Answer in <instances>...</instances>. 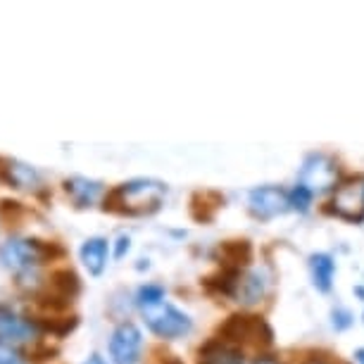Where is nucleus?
<instances>
[{"label":"nucleus","mask_w":364,"mask_h":364,"mask_svg":"<svg viewBox=\"0 0 364 364\" xmlns=\"http://www.w3.org/2000/svg\"><path fill=\"white\" fill-rule=\"evenodd\" d=\"M63 186H65V193L70 196V200L74 203V208H79V210L91 208L102 193V183L93 181V178H86V176H70V178H65Z\"/></svg>","instance_id":"obj_8"},{"label":"nucleus","mask_w":364,"mask_h":364,"mask_svg":"<svg viewBox=\"0 0 364 364\" xmlns=\"http://www.w3.org/2000/svg\"><path fill=\"white\" fill-rule=\"evenodd\" d=\"M200 364H243V355L224 343H208L198 355Z\"/></svg>","instance_id":"obj_14"},{"label":"nucleus","mask_w":364,"mask_h":364,"mask_svg":"<svg viewBox=\"0 0 364 364\" xmlns=\"http://www.w3.org/2000/svg\"><path fill=\"white\" fill-rule=\"evenodd\" d=\"M60 350L50 346V343H46V341H33L29 348L24 350V360H29V362H46V360H55L58 357Z\"/></svg>","instance_id":"obj_17"},{"label":"nucleus","mask_w":364,"mask_h":364,"mask_svg":"<svg viewBox=\"0 0 364 364\" xmlns=\"http://www.w3.org/2000/svg\"><path fill=\"white\" fill-rule=\"evenodd\" d=\"M48 293L58 295L67 302H72L77 295L81 293V279L79 274L70 269V267H63V269H55L48 279Z\"/></svg>","instance_id":"obj_11"},{"label":"nucleus","mask_w":364,"mask_h":364,"mask_svg":"<svg viewBox=\"0 0 364 364\" xmlns=\"http://www.w3.org/2000/svg\"><path fill=\"white\" fill-rule=\"evenodd\" d=\"M143 317H146V324L148 328L153 331L155 336L160 338H167V341H174V338H181V336L191 333V324L188 314L178 312L174 305L169 302H157V305H150V307H143Z\"/></svg>","instance_id":"obj_3"},{"label":"nucleus","mask_w":364,"mask_h":364,"mask_svg":"<svg viewBox=\"0 0 364 364\" xmlns=\"http://www.w3.org/2000/svg\"><path fill=\"white\" fill-rule=\"evenodd\" d=\"M167 193V186L155 178H134L122 186H114L107 191L105 200H102V210L112 212V215H153L160 210L162 196Z\"/></svg>","instance_id":"obj_1"},{"label":"nucleus","mask_w":364,"mask_h":364,"mask_svg":"<svg viewBox=\"0 0 364 364\" xmlns=\"http://www.w3.org/2000/svg\"><path fill=\"white\" fill-rule=\"evenodd\" d=\"M355 360L360 362V364H364V348H362V350H357V353H355Z\"/></svg>","instance_id":"obj_25"},{"label":"nucleus","mask_w":364,"mask_h":364,"mask_svg":"<svg viewBox=\"0 0 364 364\" xmlns=\"http://www.w3.org/2000/svg\"><path fill=\"white\" fill-rule=\"evenodd\" d=\"M0 183L8 188H19L17 176H15V160L0 155Z\"/></svg>","instance_id":"obj_20"},{"label":"nucleus","mask_w":364,"mask_h":364,"mask_svg":"<svg viewBox=\"0 0 364 364\" xmlns=\"http://www.w3.org/2000/svg\"><path fill=\"white\" fill-rule=\"evenodd\" d=\"M33 326L38 328V333H53L58 336V338H65V336H70L74 328L79 326V317H41V319H31Z\"/></svg>","instance_id":"obj_15"},{"label":"nucleus","mask_w":364,"mask_h":364,"mask_svg":"<svg viewBox=\"0 0 364 364\" xmlns=\"http://www.w3.org/2000/svg\"><path fill=\"white\" fill-rule=\"evenodd\" d=\"M350 324H353V317H350V312H348V310L333 312V326H336V328H348Z\"/></svg>","instance_id":"obj_23"},{"label":"nucleus","mask_w":364,"mask_h":364,"mask_svg":"<svg viewBox=\"0 0 364 364\" xmlns=\"http://www.w3.org/2000/svg\"><path fill=\"white\" fill-rule=\"evenodd\" d=\"M132 248V238L129 236H119L117 238V245H114V259H122Z\"/></svg>","instance_id":"obj_22"},{"label":"nucleus","mask_w":364,"mask_h":364,"mask_svg":"<svg viewBox=\"0 0 364 364\" xmlns=\"http://www.w3.org/2000/svg\"><path fill=\"white\" fill-rule=\"evenodd\" d=\"M336 178H338V169H336L331 157H326V155H310L305 160V164H302L300 183L307 191H312V193L328 191L336 183Z\"/></svg>","instance_id":"obj_5"},{"label":"nucleus","mask_w":364,"mask_h":364,"mask_svg":"<svg viewBox=\"0 0 364 364\" xmlns=\"http://www.w3.org/2000/svg\"><path fill=\"white\" fill-rule=\"evenodd\" d=\"M257 364H274V362H269V360H262V362H257Z\"/></svg>","instance_id":"obj_27"},{"label":"nucleus","mask_w":364,"mask_h":364,"mask_svg":"<svg viewBox=\"0 0 364 364\" xmlns=\"http://www.w3.org/2000/svg\"><path fill=\"white\" fill-rule=\"evenodd\" d=\"M0 364H22L19 353L17 350H12L5 341H0Z\"/></svg>","instance_id":"obj_21"},{"label":"nucleus","mask_w":364,"mask_h":364,"mask_svg":"<svg viewBox=\"0 0 364 364\" xmlns=\"http://www.w3.org/2000/svg\"><path fill=\"white\" fill-rule=\"evenodd\" d=\"M107 252H109V245L105 238L95 236V238H88L84 245H81L79 255H81V262L88 269L91 277H100L107 267Z\"/></svg>","instance_id":"obj_10"},{"label":"nucleus","mask_w":364,"mask_h":364,"mask_svg":"<svg viewBox=\"0 0 364 364\" xmlns=\"http://www.w3.org/2000/svg\"><path fill=\"white\" fill-rule=\"evenodd\" d=\"M58 257H65V248L58 243H48V240L38 238H10L0 250V259L3 264L19 274L33 272L38 264L53 262Z\"/></svg>","instance_id":"obj_2"},{"label":"nucleus","mask_w":364,"mask_h":364,"mask_svg":"<svg viewBox=\"0 0 364 364\" xmlns=\"http://www.w3.org/2000/svg\"><path fill=\"white\" fill-rule=\"evenodd\" d=\"M141 348H143V336L139 331V326H134L132 321L119 324L112 331V338H109V357H112L114 364H139Z\"/></svg>","instance_id":"obj_4"},{"label":"nucleus","mask_w":364,"mask_h":364,"mask_svg":"<svg viewBox=\"0 0 364 364\" xmlns=\"http://www.w3.org/2000/svg\"><path fill=\"white\" fill-rule=\"evenodd\" d=\"M336 212L346 219H362L364 217V183H348L338 188L333 198Z\"/></svg>","instance_id":"obj_9"},{"label":"nucleus","mask_w":364,"mask_h":364,"mask_svg":"<svg viewBox=\"0 0 364 364\" xmlns=\"http://www.w3.org/2000/svg\"><path fill=\"white\" fill-rule=\"evenodd\" d=\"M310 272H312L314 286H317L321 293L331 291L333 274H336V262L331 259V255H326V252H317V255H312L310 257Z\"/></svg>","instance_id":"obj_13"},{"label":"nucleus","mask_w":364,"mask_h":364,"mask_svg":"<svg viewBox=\"0 0 364 364\" xmlns=\"http://www.w3.org/2000/svg\"><path fill=\"white\" fill-rule=\"evenodd\" d=\"M84 364H105V360H102L100 355H91V357H88V360H86Z\"/></svg>","instance_id":"obj_24"},{"label":"nucleus","mask_w":364,"mask_h":364,"mask_svg":"<svg viewBox=\"0 0 364 364\" xmlns=\"http://www.w3.org/2000/svg\"><path fill=\"white\" fill-rule=\"evenodd\" d=\"M250 210L259 219H274L291 210V200H288L286 191L277 186H262L250 193Z\"/></svg>","instance_id":"obj_6"},{"label":"nucleus","mask_w":364,"mask_h":364,"mask_svg":"<svg viewBox=\"0 0 364 364\" xmlns=\"http://www.w3.org/2000/svg\"><path fill=\"white\" fill-rule=\"evenodd\" d=\"M355 293H357V295H362V298H364V288H355Z\"/></svg>","instance_id":"obj_26"},{"label":"nucleus","mask_w":364,"mask_h":364,"mask_svg":"<svg viewBox=\"0 0 364 364\" xmlns=\"http://www.w3.org/2000/svg\"><path fill=\"white\" fill-rule=\"evenodd\" d=\"M38 336V328L31 319H24L8 305H0V341H31Z\"/></svg>","instance_id":"obj_7"},{"label":"nucleus","mask_w":364,"mask_h":364,"mask_svg":"<svg viewBox=\"0 0 364 364\" xmlns=\"http://www.w3.org/2000/svg\"><path fill=\"white\" fill-rule=\"evenodd\" d=\"M24 217H26V208L19 200H10V198L0 200V222L3 224L19 226Z\"/></svg>","instance_id":"obj_16"},{"label":"nucleus","mask_w":364,"mask_h":364,"mask_svg":"<svg viewBox=\"0 0 364 364\" xmlns=\"http://www.w3.org/2000/svg\"><path fill=\"white\" fill-rule=\"evenodd\" d=\"M164 300V288L157 286V284H148V286H141L139 293H136V302L139 307H150V305H157V302Z\"/></svg>","instance_id":"obj_18"},{"label":"nucleus","mask_w":364,"mask_h":364,"mask_svg":"<svg viewBox=\"0 0 364 364\" xmlns=\"http://www.w3.org/2000/svg\"><path fill=\"white\" fill-rule=\"evenodd\" d=\"M236 298L238 302H245V305H255L264 298L267 293V279L259 272H250L245 274L243 279L236 281Z\"/></svg>","instance_id":"obj_12"},{"label":"nucleus","mask_w":364,"mask_h":364,"mask_svg":"<svg viewBox=\"0 0 364 364\" xmlns=\"http://www.w3.org/2000/svg\"><path fill=\"white\" fill-rule=\"evenodd\" d=\"M312 191H307L302 183H298L291 193H288V200H291V208L293 210H298V212H307L310 210V205H312Z\"/></svg>","instance_id":"obj_19"}]
</instances>
